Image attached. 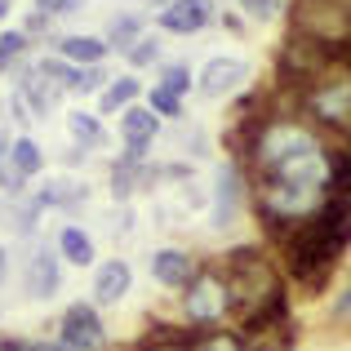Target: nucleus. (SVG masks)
I'll return each mask as SVG.
<instances>
[{"label":"nucleus","instance_id":"obj_1","mask_svg":"<svg viewBox=\"0 0 351 351\" xmlns=\"http://www.w3.org/2000/svg\"><path fill=\"white\" fill-rule=\"evenodd\" d=\"M347 245H351V160L343 156L325 205L280 240L285 271L307 289H325Z\"/></svg>","mask_w":351,"mask_h":351},{"label":"nucleus","instance_id":"obj_2","mask_svg":"<svg viewBox=\"0 0 351 351\" xmlns=\"http://www.w3.org/2000/svg\"><path fill=\"white\" fill-rule=\"evenodd\" d=\"M298 112L311 120V125L329 129V134L347 138L351 143V71L334 67L320 80L298 89Z\"/></svg>","mask_w":351,"mask_h":351},{"label":"nucleus","instance_id":"obj_3","mask_svg":"<svg viewBox=\"0 0 351 351\" xmlns=\"http://www.w3.org/2000/svg\"><path fill=\"white\" fill-rule=\"evenodd\" d=\"M289 27L311 40L329 45L338 53V45L351 36V18L343 9V0H293V14H289Z\"/></svg>","mask_w":351,"mask_h":351},{"label":"nucleus","instance_id":"obj_4","mask_svg":"<svg viewBox=\"0 0 351 351\" xmlns=\"http://www.w3.org/2000/svg\"><path fill=\"white\" fill-rule=\"evenodd\" d=\"M182 311H187V320H196V325H218V320L232 311V289H227V280L218 276V267L196 271L182 285Z\"/></svg>","mask_w":351,"mask_h":351},{"label":"nucleus","instance_id":"obj_5","mask_svg":"<svg viewBox=\"0 0 351 351\" xmlns=\"http://www.w3.org/2000/svg\"><path fill=\"white\" fill-rule=\"evenodd\" d=\"M156 23L169 36L209 32V27L218 23V0H169L165 9H156Z\"/></svg>","mask_w":351,"mask_h":351},{"label":"nucleus","instance_id":"obj_6","mask_svg":"<svg viewBox=\"0 0 351 351\" xmlns=\"http://www.w3.org/2000/svg\"><path fill=\"white\" fill-rule=\"evenodd\" d=\"M103 343H107L103 320H98V311L89 302H76V307L62 311V320H58V347L62 351H98Z\"/></svg>","mask_w":351,"mask_h":351},{"label":"nucleus","instance_id":"obj_7","mask_svg":"<svg viewBox=\"0 0 351 351\" xmlns=\"http://www.w3.org/2000/svg\"><path fill=\"white\" fill-rule=\"evenodd\" d=\"M249 80V67L240 58H205V67L196 71L200 98H227Z\"/></svg>","mask_w":351,"mask_h":351},{"label":"nucleus","instance_id":"obj_8","mask_svg":"<svg viewBox=\"0 0 351 351\" xmlns=\"http://www.w3.org/2000/svg\"><path fill=\"white\" fill-rule=\"evenodd\" d=\"M58 285H62V263L49 254V249H36V254L27 258V271H23L27 298H53Z\"/></svg>","mask_w":351,"mask_h":351},{"label":"nucleus","instance_id":"obj_9","mask_svg":"<svg viewBox=\"0 0 351 351\" xmlns=\"http://www.w3.org/2000/svg\"><path fill=\"white\" fill-rule=\"evenodd\" d=\"M49 45H53L58 58L76 62V67H85V62H103L107 53H112V45L98 40V36H89V32H62V36H53Z\"/></svg>","mask_w":351,"mask_h":351},{"label":"nucleus","instance_id":"obj_10","mask_svg":"<svg viewBox=\"0 0 351 351\" xmlns=\"http://www.w3.org/2000/svg\"><path fill=\"white\" fill-rule=\"evenodd\" d=\"M196 258L187 254V249H156L152 254V276L165 285V289H182V285L196 276Z\"/></svg>","mask_w":351,"mask_h":351},{"label":"nucleus","instance_id":"obj_11","mask_svg":"<svg viewBox=\"0 0 351 351\" xmlns=\"http://www.w3.org/2000/svg\"><path fill=\"white\" fill-rule=\"evenodd\" d=\"M129 285H134V271H129L125 258H107V263H98V271H94V298L98 302H120L129 293Z\"/></svg>","mask_w":351,"mask_h":351},{"label":"nucleus","instance_id":"obj_12","mask_svg":"<svg viewBox=\"0 0 351 351\" xmlns=\"http://www.w3.org/2000/svg\"><path fill=\"white\" fill-rule=\"evenodd\" d=\"M240 191H245V169L223 165V173H218V200H214V227H232V218L240 209Z\"/></svg>","mask_w":351,"mask_h":351},{"label":"nucleus","instance_id":"obj_13","mask_svg":"<svg viewBox=\"0 0 351 351\" xmlns=\"http://www.w3.org/2000/svg\"><path fill=\"white\" fill-rule=\"evenodd\" d=\"M67 134L76 138V147H85V152H103L112 138H107V125L98 112H85V107H76V112H67Z\"/></svg>","mask_w":351,"mask_h":351},{"label":"nucleus","instance_id":"obj_14","mask_svg":"<svg viewBox=\"0 0 351 351\" xmlns=\"http://www.w3.org/2000/svg\"><path fill=\"white\" fill-rule=\"evenodd\" d=\"M152 165L147 160H129V156H120L116 160V169H112V191H116V200H129L134 191H143V187H152Z\"/></svg>","mask_w":351,"mask_h":351},{"label":"nucleus","instance_id":"obj_15","mask_svg":"<svg viewBox=\"0 0 351 351\" xmlns=\"http://www.w3.org/2000/svg\"><path fill=\"white\" fill-rule=\"evenodd\" d=\"M120 134H125V143H147L152 147V138L160 134V116H156L152 107L129 103L125 112H120Z\"/></svg>","mask_w":351,"mask_h":351},{"label":"nucleus","instance_id":"obj_16","mask_svg":"<svg viewBox=\"0 0 351 351\" xmlns=\"http://www.w3.org/2000/svg\"><path fill=\"white\" fill-rule=\"evenodd\" d=\"M5 160L14 165V173L18 178H36V173L45 169V152H40V143L36 138H9V152H5Z\"/></svg>","mask_w":351,"mask_h":351},{"label":"nucleus","instance_id":"obj_17","mask_svg":"<svg viewBox=\"0 0 351 351\" xmlns=\"http://www.w3.org/2000/svg\"><path fill=\"white\" fill-rule=\"evenodd\" d=\"M85 200H89V191L80 187V182H67V178L45 182V187L36 191V205L40 209H76V205H85Z\"/></svg>","mask_w":351,"mask_h":351},{"label":"nucleus","instance_id":"obj_18","mask_svg":"<svg viewBox=\"0 0 351 351\" xmlns=\"http://www.w3.org/2000/svg\"><path fill=\"white\" fill-rule=\"evenodd\" d=\"M138 94H143V85H138L134 76L107 80V85H103V98H98V112H103V116H120L129 103H138Z\"/></svg>","mask_w":351,"mask_h":351},{"label":"nucleus","instance_id":"obj_19","mask_svg":"<svg viewBox=\"0 0 351 351\" xmlns=\"http://www.w3.org/2000/svg\"><path fill=\"white\" fill-rule=\"evenodd\" d=\"M58 254L67 258L71 267H89L94 263V240L80 232V227H62L58 232Z\"/></svg>","mask_w":351,"mask_h":351},{"label":"nucleus","instance_id":"obj_20","mask_svg":"<svg viewBox=\"0 0 351 351\" xmlns=\"http://www.w3.org/2000/svg\"><path fill=\"white\" fill-rule=\"evenodd\" d=\"M143 32H147V18L129 9V14H116V18H112V27H107V45L125 53V49H129V45H134Z\"/></svg>","mask_w":351,"mask_h":351},{"label":"nucleus","instance_id":"obj_21","mask_svg":"<svg viewBox=\"0 0 351 351\" xmlns=\"http://www.w3.org/2000/svg\"><path fill=\"white\" fill-rule=\"evenodd\" d=\"M36 67H40V71H45V76H49L58 89H67V94L76 89V76H80L76 62H67V58H58V53H49V58H36Z\"/></svg>","mask_w":351,"mask_h":351},{"label":"nucleus","instance_id":"obj_22","mask_svg":"<svg viewBox=\"0 0 351 351\" xmlns=\"http://www.w3.org/2000/svg\"><path fill=\"white\" fill-rule=\"evenodd\" d=\"M125 62H129L134 71H143V67H156V62H160V40L143 32V36H138V40L125 49Z\"/></svg>","mask_w":351,"mask_h":351},{"label":"nucleus","instance_id":"obj_23","mask_svg":"<svg viewBox=\"0 0 351 351\" xmlns=\"http://www.w3.org/2000/svg\"><path fill=\"white\" fill-rule=\"evenodd\" d=\"M147 107H152L156 116H169V120L187 116V112H182V94H173V89H165V85H156L152 94H147Z\"/></svg>","mask_w":351,"mask_h":351},{"label":"nucleus","instance_id":"obj_24","mask_svg":"<svg viewBox=\"0 0 351 351\" xmlns=\"http://www.w3.org/2000/svg\"><path fill=\"white\" fill-rule=\"evenodd\" d=\"M240 14L254 18V23H276V18L285 14V0H236Z\"/></svg>","mask_w":351,"mask_h":351},{"label":"nucleus","instance_id":"obj_25","mask_svg":"<svg viewBox=\"0 0 351 351\" xmlns=\"http://www.w3.org/2000/svg\"><path fill=\"white\" fill-rule=\"evenodd\" d=\"M160 85L173 89V94H187V89L196 85V76H191L187 62H165V67H160Z\"/></svg>","mask_w":351,"mask_h":351},{"label":"nucleus","instance_id":"obj_26","mask_svg":"<svg viewBox=\"0 0 351 351\" xmlns=\"http://www.w3.org/2000/svg\"><path fill=\"white\" fill-rule=\"evenodd\" d=\"M32 49V36L23 32V27H18V32H0V58H23V53Z\"/></svg>","mask_w":351,"mask_h":351},{"label":"nucleus","instance_id":"obj_27","mask_svg":"<svg viewBox=\"0 0 351 351\" xmlns=\"http://www.w3.org/2000/svg\"><path fill=\"white\" fill-rule=\"evenodd\" d=\"M36 9H45L49 18H67V14H80L85 0H36Z\"/></svg>","mask_w":351,"mask_h":351},{"label":"nucleus","instance_id":"obj_28","mask_svg":"<svg viewBox=\"0 0 351 351\" xmlns=\"http://www.w3.org/2000/svg\"><path fill=\"white\" fill-rule=\"evenodd\" d=\"M49 27H53V18L45 14V9H32V14L23 18V32L32 36V40H36V36H45V32H49Z\"/></svg>","mask_w":351,"mask_h":351},{"label":"nucleus","instance_id":"obj_29","mask_svg":"<svg viewBox=\"0 0 351 351\" xmlns=\"http://www.w3.org/2000/svg\"><path fill=\"white\" fill-rule=\"evenodd\" d=\"M18 182H23V178L14 173V165H9L5 156H0V191H9V196H14V191H18Z\"/></svg>","mask_w":351,"mask_h":351},{"label":"nucleus","instance_id":"obj_30","mask_svg":"<svg viewBox=\"0 0 351 351\" xmlns=\"http://www.w3.org/2000/svg\"><path fill=\"white\" fill-rule=\"evenodd\" d=\"M329 316H334V320H351V289H343L334 298V311H329Z\"/></svg>","mask_w":351,"mask_h":351},{"label":"nucleus","instance_id":"obj_31","mask_svg":"<svg viewBox=\"0 0 351 351\" xmlns=\"http://www.w3.org/2000/svg\"><path fill=\"white\" fill-rule=\"evenodd\" d=\"M218 18H223V27H227L232 36H245V14H232V9L223 14V9H218Z\"/></svg>","mask_w":351,"mask_h":351},{"label":"nucleus","instance_id":"obj_32","mask_svg":"<svg viewBox=\"0 0 351 351\" xmlns=\"http://www.w3.org/2000/svg\"><path fill=\"white\" fill-rule=\"evenodd\" d=\"M147 351H191V343H178V338H165V343H152Z\"/></svg>","mask_w":351,"mask_h":351},{"label":"nucleus","instance_id":"obj_33","mask_svg":"<svg viewBox=\"0 0 351 351\" xmlns=\"http://www.w3.org/2000/svg\"><path fill=\"white\" fill-rule=\"evenodd\" d=\"M9 351H62L58 343H18V347H9Z\"/></svg>","mask_w":351,"mask_h":351},{"label":"nucleus","instance_id":"obj_34","mask_svg":"<svg viewBox=\"0 0 351 351\" xmlns=\"http://www.w3.org/2000/svg\"><path fill=\"white\" fill-rule=\"evenodd\" d=\"M9 9H14V0H0V23L9 18Z\"/></svg>","mask_w":351,"mask_h":351},{"label":"nucleus","instance_id":"obj_35","mask_svg":"<svg viewBox=\"0 0 351 351\" xmlns=\"http://www.w3.org/2000/svg\"><path fill=\"white\" fill-rule=\"evenodd\" d=\"M5 271H9V254L0 249V280H5Z\"/></svg>","mask_w":351,"mask_h":351},{"label":"nucleus","instance_id":"obj_36","mask_svg":"<svg viewBox=\"0 0 351 351\" xmlns=\"http://www.w3.org/2000/svg\"><path fill=\"white\" fill-rule=\"evenodd\" d=\"M147 5H152V9H165V5H169V0H147Z\"/></svg>","mask_w":351,"mask_h":351},{"label":"nucleus","instance_id":"obj_37","mask_svg":"<svg viewBox=\"0 0 351 351\" xmlns=\"http://www.w3.org/2000/svg\"><path fill=\"white\" fill-rule=\"evenodd\" d=\"M5 71H9V58H0V76H5Z\"/></svg>","mask_w":351,"mask_h":351},{"label":"nucleus","instance_id":"obj_38","mask_svg":"<svg viewBox=\"0 0 351 351\" xmlns=\"http://www.w3.org/2000/svg\"><path fill=\"white\" fill-rule=\"evenodd\" d=\"M343 9H347V18H351V0H343Z\"/></svg>","mask_w":351,"mask_h":351},{"label":"nucleus","instance_id":"obj_39","mask_svg":"<svg viewBox=\"0 0 351 351\" xmlns=\"http://www.w3.org/2000/svg\"><path fill=\"white\" fill-rule=\"evenodd\" d=\"M236 351H254V347H245V343H240V347H236Z\"/></svg>","mask_w":351,"mask_h":351}]
</instances>
